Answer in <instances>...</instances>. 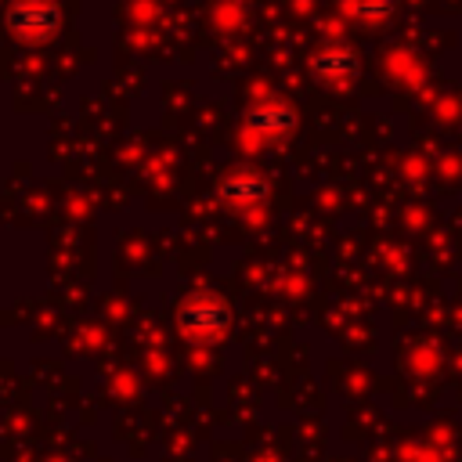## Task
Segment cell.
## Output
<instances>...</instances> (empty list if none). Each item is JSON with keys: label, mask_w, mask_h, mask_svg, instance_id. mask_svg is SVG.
Here are the masks:
<instances>
[{"label": "cell", "mask_w": 462, "mask_h": 462, "mask_svg": "<svg viewBox=\"0 0 462 462\" xmlns=\"http://www.w3.org/2000/svg\"><path fill=\"white\" fill-rule=\"evenodd\" d=\"M245 123H249L256 134H263V137H282L285 130L296 126V112H292V105H285V101H278V97H267V101H260V105L249 108Z\"/></svg>", "instance_id": "277c9868"}, {"label": "cell", "mask_w": 462, "mask_h": 462, "mask_svg": "<svg viewBox=\"0 0 462 462\" xmlns=\"http://www.w3.org/2000/svg\"><path fill=\"white\" fill-rule=\"evenodd\" d=\"M227 321H231V310L213 292H199V296L184 300V307H180V325L191 336H209L213 339V336H220L227 328Z\"/></svg>", "instance_id": "7a4b0ae2"}, {"label": "cell", "mask_w": 462, "mask_h": 462, "mask_svg": "<svg viewBox=\"0 0 462 462\" xmlns=\"http://www.w3.org/2000/svg\"><path fill=\"white\" fill-rule=\"evenodd\" d=\"M343 7L354 18H365V22H383L390 14V0H346Z\"/></svg>", "instance_id": "8992f818"}, {"label": "cell", "mask_w": 462, "mask_h": 462, "mask_svg": "<svg viewBox=\"0 0 462 462\" xmlns=\"http://www.w3.org/2000/svg\"><path fill=\"white\" fill-rule=\"evenodd\" d=\"M4 25L22 43H47L61 32V7L54 0H11Z\"/></svg>", "instance_id": "6da1fadb"}, {"label": "cell", "mask_w": 462, "mask_h": 462, "mask_svg": "<svg viewBox=\"0 0 462 462\" xmlns=\"http://www.w3.org/2000/svg\"><path fill=\"white\" fill-rule=\"evenodd\" d=\"M220 195L235 206H249V202H260L267 195V180L256 177L253 170H235L220 180Z\"/></svg>", "instance_id": "5b68a950"}, {"label": "cell", "mask_w": 462, "mask_h": 462, "mask_svg": "<svg viewBox=\"0 0 462 462\" xmlns=\"http://www.w3.org/2000/svg\"><path fill=\"white\" fill-rule=\"evenodd\" d=\"M357 54L346 43H325L310 54V76L325 87H346L357 76Z\"/></svg>", "instance_id": "3957f363"}]
</instances>
